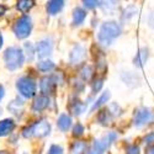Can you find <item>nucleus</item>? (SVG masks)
<instances>
[{
    "mask_svg": "<svg viewBox=\"0 0 154 154\" xmlns=\"http://www.w3.org/2000/svg\"><path fill=\"white\" fill-rule=\"evenodd\" d=\"M122 33L121 25L116 21H106L101 25L97 40L102 46H110L117 37H120Z\"/></svg>",
    "mask_w": 154,
    "mask_h": 154,
    "instance_id": "f257e3e1",
    "label": "nucleus"
},
{
    "mask_svg": "<svg viewBox=\"0 0 154 154\" xmlns=\"http://www.w3.org/2000/svg\"><path fill=\"white\" fill-rule=\"evenodd\" d=\"M4 60L6 68L10 70H15L20 68L25 60L22 49L19 47H9L4 53Z\"/></svg>",
    "mask_w": 154,
    "mask_h": 154,
    "instance_id": "f03ea898",
    "label": "nucleus"
},
{
    "mask_svg": "<svg viewBox=\"0 0 154 154\" xmlns=\"http://www.w3.org/2000/svg\"><path fill=\"white\" fill-rule=\"evenodd\" d=\"M49 132H51V125L46 120H41L26 128H23L22 136L25 138H30L32 136L41 138V137H46L47 134H49Z\"/></svg>",
    "mask_w": 154,
    "mask_h": 154,
    "instance_id": "7ed1b4c3",
    "label": "nucleus"
},
{
    "mask_svg": "<svg viewBox=\"0 0 154 154\" xmlns=\"http://www.w3.org/2000/svg\"><path fill=\"white\" fill-rule=\"evenodd\" d=\"M117 139L116 132H109L106 136H104L101 139H95L90 149L88 150V154H104L105 150Z\"/></svg>",
    "mask_w": 154,
    "mask_h": 154,
    "instance_id": "20e7f679",
    "label": "nucleus"
},
{
    "mask_svg": "<svg viewBox=\"0 0 154 154\" xmlns=\"http://www.w3.org/2000/svg\"><path fill=\"white\" fill-rule=\"evenodd\" d=\"M154 121V112L148 107H138L133 113V125L136 128H143Z\"/></svg>",
    "mask_w": 154,
    "mask_h": 154,
    "instance_id": "39448f33",
    "label": "nucleus"
},
{
    "mask_svg": "<svg viewBox=\"0 0 154 154\" xmlns=\"http://www.w3.org/2000/svg\"><path fill=\"white\" fill-rule=\"evenodd\" d=\"M16 88L20 93V95H22L26 99H31L36 95V83L32 78H29V76H22L20 78L16 83Z\"/></svg>",
    "mask_w": 154,
    "mask_h": 154,
    "instance_id": "423d86ee",
    "label": "nucleus"
},
{
    "mask_svg": "<svg viewBox=\"0 0 154 154\" xmlns=\"http://www.w3.org/2000/svg\"><path fill=\"white\" fill-rule=\"evenodd\" d=\"M31 30H32V22H31V17L29 15L21 16L14 25V33L19 40L26 38L30 35Z\"/></svg>",
    "mask_w": 154,
    "mask_h": 154,
    "instance_id": "0eeeda50",
    "label": "nucleus"
},
{
    "mask_svg": "<svg viewBox=\"0 0 154 154\" xmlns=\"http://www.w3.org/2000/svg\"><path fill=\"white\" fill-rule=\"evenodd\" d=\"M86 57V51L83 46L80 45H75L72 49V52H70V56H69V59L73 64H79L82 63Z\"/></svg>",
    "mask_w": 154,
    "mask_h": 154,
    "instance_id": "6e6552de",
    "label": "nucleus"
},
{
    "mask_svg": "<svg viewBox=\"0 0 154 154\" xmlns=\"http://www.w3.org/2000/svg\"><path fill=\"white\" fill-rule=\"evenodd\" d=\"M52 42L49 40H42L36 46V53L38 58H46L52 53Z\"/></svg>",
    "mask_w": 154,
    "mask_h": 154,
    "instance_id": "1a4fd4ad",
    "label": "nucleus"
},
{
    "mask_svg": "<svg viewBox=\"0 0 154 154\" xmlns=\"http://www.w3.org/2000/svg\"><path fill=\"white\" fill-rule=\"evenodd\" d=\"M121 78H122L123 83H125L128 88H132V89L139 86V85H140V82H142L140 76L137 75V74L133 73V72H125V73H122Z\"/></svg>",
    "mask_w": 154,
    "mask_h": 154,
    "instance_id": "9d476101",
    "label": "nucleus"
},
{
    "mask_svg": "<svg viewBox=\"0 0 154 154\" xmlns=\"http://www.w3.org/2000/svg\"><path fill=\"white\" fill-rule=\"evenodd\" d=\"M148 59H149V48L142 47V48H139L138 53L136 54V57L133 59V64L137 68H143L144 64L148 62Z\"/></svg>",
    "mask_w": 154,
    "mask_h": 154,
    "instance_id": "9b49d317",
    "label": "nucleus"
},
{
    "mask_svg": "<svg viewBox=\"0 0 154 154\" xmlns=\"http://www.w3.org/2000/svg\"><path fill=\"white\" fill-rule=\"evenodd\" d=\"M54 80L52 76H45V78L41 79L40 83V89H41V93L45 95H49L54 91Z\"/></svg>",
    "mask_w": 154,
    "mask_h": 154,
    "instance_id": "f8f14e48",
    "label": "nucleus"
},
{
    "mask_svg": "<svg viewBox=\"0 0 154 154\" xmlns=\"http://www.w3.org/2000/svg\"><path fill=\"white\" fill-rule=\"evenodd\" d=\"M117 8H119L117 0H101L100 3V9L109 15H112L117 10Z\"/></svg>",
    "mask_w": 154,
    "mask_h": 154,
    "instance_id": "ddd939ff",
    "label": "nucleus"
},
{
    "mask_svg": "<svg viewBox=\"0 0 154 154\" xmlns=\"http://www.w3.org/2000/svg\"><path fill=\"white\" fill-rule=\"evenodd\" d=\"M15 128V122L11 119H5L3 121H0V137H5L9 133L12 132V130Z\"/></svg>",
    "mask_w": 154,
    "mask_h": 154,
    "instance_id": "4468645a",
    "label": "nucleus"
},
{
    "mask_svg": "<svg viewBox=\"0 0 154 154\" xmlns=\"http://www.w3.org/2000/svg\"><path fill=\"white\" fill-rule=\"evenodd\" d=\"M49 105V99L47 96H38L32 104V110L35 112H41L43 111L45 109H47Z\"/></svg>",
    "mask_w": 154,
    "mask_h": 154,
    "instance_id": "2eb2a0df",
    "label": "nucleus"
},
{
    "mask_svg": "<svg viewBox=\"0 0 154 154\" xmlns=\"http://www.w3.org/2000/svg\"><path fill=\"white\" fill-rule=\"evenodd\" d=\"M64 0H48L47 3V11L51 15H56L63 9Z\"/></svg>",
    "mask_w": 154,
    "mask_h": 154,
    "instance_id": "dca6fc26",
    "label": "nucleus"
},
{
    "mask_svg": "<svg viewBox=\"0 0 154 154\" xmlns=\"http://www.w3.org/2000/svg\"><path fill=\"white\" fill-rule=\"evenodd\" d=\"M57 126H58V128H59L62 132H67L69 128H70V126H72V119H70V116H68L67 113H62L60 116L58 117Z\"/></svg>",
    "mask_w": 154,
    "mask_h": 154,
    "instance_id": "f3484780",
    "label": "nucleus"
},
{
    "mask_svg": "<svg viewBox=\"0 0 154 154\" xmlns=\"http://www.w3.org/2000/svg\"><path fill=\"white\" fill-rule=\"evenodd\" d=\"M111 120H112V113H111L110 110L104 109V110H101V111L99 112V115H97V121H99V123L102 125V126L110 125Z\"/></svg>",
    "mask_w": 154,
    "mask_h": 154,
    "instance_id": "a211bd4d",
    "label": "nucleus"
},
{
    "mask_svg": "<svg viewBox=\"0 0 154 154\" xmlns=\"http://www.w3.org/2000/svg\"><path fill=\"white\" fill-rule=\"evenodd\" d=\"M138 12V9H137V6H134V5H130V6H127L125 10H123V12H122V15H121V20L123 21V22H128L132 17H134L136 16V14Z\"/></svg>",
    "mask_w": 154,
    "mask_h": 154,
    "instance_id": "6ab92c4d",
    "label": "nucleus"
},
{
    "mask_svg": "<svg viewBox=\"0 0 154 154\" xmlns=\"http://www.w3.org/2000/svg\"><path fill=\"white\" fill-rule=\"evenodd\" d=\"M86 17V12L82 8H76L73 11V23L74 25H80Z\"/></svg>",
    "mask_w": 154,
    "mask_h": 154,
    "instance_id": "aec40b11",
    "label": "nucleus"
},
{
    "mask_svg": "<svg viewBox=\"0 0 154 154\" xmlns=\"http://www.w3.org/2000/svg\"><path fill=\"white\" fill-rule=\"evenodd\" d=\"M110 91L107 90V91H104V93H102L101 95H100V97L94 102V105L91 106V109H90V111L93 112V111H95V110H97L99 107H101L102 105H104L105 104V102H107L109 101V99H110Z\"/></svg>",
    "mask_w": 154,
    "mask_h": 154,
    "instance_id": "412c9836",
    "label": "nucleus"
},
{
    "mask_svg": "<svg viewBox=\"0 0 154 154\" xmlns=\"http://www.w3.org/2000/svg\"><path fill=\"white\" fill-rule=\"evenodd\" d=\"M86 152V143L83 140H76L70 148V154H85Z\"/></svg>",
    "mask_w": 154,
    "mask_h": 154,
    "instance_id": "4be33fe9",
    "label": "nucleus"
},
{
    "mask_svg": "<svg viewBox=\"0 0 154 154\" xmlns=\"http://www.w3.org/2000/svg\"><path fill=\"white\" fill-rule=\"evenodd\" d=\"M33 5H35L33 0H20L16 5V8L21 12H27L29 10H31L33 8Z\"/></svg>",
    "mask_w": 154,
    "mask_h": 154,
    "instance_id": "5701e85b",
    "label": "nucleus"
},
{
    "mask_svg": "<svg viewBox=\"0 0 154 154\" xmlns=\"http://www.w3.org/2000/svg\"><path fill=\"white\" fill-rule=\"evenodd\" d=\"M37 68L38 70H41V72H49V70H52L54 68V63L52 60H41V62H38L37 63Z\"/></svg>",
    "mask_w": 154,
    "mask_h": 154,
    "instance_id": "b1692460",
    "label": "nucleus"
},
{
    "mask_svg": "<svg viewBox=\"0 0 154 154\" xmlns=\"http://www.w3.org/2000/svg\"><path fill=\"white\" fill-rule=\"evenodd\" d=\"M94 75V69L91 66H85L83 69H82V76L85 79V80H90Z\"/></svg>",
    "mask_w": 154,
    "mask_h": 154,
    "instance_id": "393cba45",
    "label": "nucleus"
},
{
    "mask_svg": "<svg viewBox=\"0 0 154 154\" xmlns=\"http://www.w3.org/2000/svg\"><path fill=\"white\" fill-rule=\"evenodd\" d=\"M143 143L148 147V146H154V131L147 133L144 137H143Z\"/></svg>",
    "mask_w": 154,
    "mask_h": 154,
    "instance_id": "a878e982",
    "label": "nucleus"
},
{
    "mask_svg": "<svg viewBox=\"0 0 154 154\" xmlns=\"http://www.w3.org/2000/svg\"><path fill=\"white\" fill-rule=\"evenodd\" d=\"M84 133V126L82 123H76L73 128V136L74 137H80Z\"/></svg>",
    "mask_w": 154,
    "mask_h": 154,
    "instance_id": "bb28decb",
    "label": "nucleus"
},
{
    "mask_svg": "<svg viewBox=\"0 0 154 154\" xmlns=\"http://www.w3.org/2000/svg\"><path fill=\"white\" fill-rule=\"evenodd\" d=\"M25 49H26L27 59H29V60H32V59H33V53H35L33 46H32L30 42H26V43H25Z\"/></svg>",
    "mask_w": 154,
    "mask_h": 154,
    "instance_id": "cd10ccee",
    "label": "nucleus"
},
{
    "mask_svg": "<svg viewBox=\"0 0 154 154\" xmlns=\"http://www.w3.org/2000/svg\"><path fill=\"white\" fill-rule=\"evenodd\" d=\"M126 154H140V148L138 144H130L126 148Z\"/></svg>",
    "mask_w": 154,
    "mask_h": 154,
    "instance_id": "c85d7f7f",
    "label": "nucleus"
},
{
    "mask_svg": "<svg viewBox=\"0 0 154 154\" xmlns=\"http://www.w3.org/2000/svg\"><path fill=\"white\" fill-rule=\"evenodd\" d=\"M102 85H104V79H102V78H97V79L93 83V86H91L93 91H94V93H97L99 90H101Z\"/></svg>",
    "mask_w": 154,
    "mask_h": 154,
    "instance_id": "c756f323",
    "label": "nucleus"
},
{
    "mask_svg": "<svg viewBox=\"0 0 154 154\" xmlns=\"http://www.w3.org/2000/svg\"><path fill=\"white\" fill-rule=\"evenodd\" d=\"M84 110V106L80 104V102H75V104L72 106V112L73 115H75V116H78V115H80Z\"/></svg>",
    "mask_w": 154,
    "mask_h": 154,
    "instance_id": "7c9ffc66",
    "label": "nucleus"
},
{
    "mask_svg": "<svg viewBox=\"0 0 154 154\" xmlns=\"http://www.w3.org/2000/svg\"><path fill=\"white\" fill-rule=\"evenodd\" d=\"M83 4L88 10H91L97 6V0H83Z\"/></svg>",
    "mask_w": 154,
    "mask_h": 154,
    "instance_id": "2f4dec72",
    "label": "nucleus"
},
{
    "mask_svg": "<svg viewBox=\"0 0 154 154\" xmlns=\"http://www.w3.org/2000/svg\"><path fill=\"white\" fill-rule=\"evenodd\" d=\"M48 154H63V149H62V147L53 144V146H51Z\"/></svg>",
    "mask_w": 154,
    "mask_h": 154,
    "instance_id": "473e14b6",
    "label": "nucleus"
},
{
    "mask_svg": "<svg viewBox=\"0 0 154 154\" xmlns=\"http://www.w3.org/2000/svg\"><path fill=\"white\" fill-rule=\"evenodd\" d=\"M147 22H148V26L152 27L154 30V10H152L149 14H148V17H147Z\"/></svg>",
    "mask_w": 154,
    "mask_h": 154,
    "instance_id": "72a5a7b5",
    "label": "nucleus"
},
{
    "mask_svg": "<svg viewBox=\"0 0 154 154\" xmlns=\"http://www.w3.org/2000/svg\"><path fill=\"white\" fill-rule=\"evenodd\" d=\"M144 154H154V146H148V147H146Z\"/></svg>",
    "mask_w": 154,
    "mask_h": 154,
    "instance_id": "f704fd0d",
    "label": "nucleus"
},
{
    "mask_svg": "<svg viewBox=\"0 0 154 154\" xmlns=\"http://www.w3.org/2000/svg\"><path fill=\"white\" fill-rule=\"evenodd\" d=\"M6 12V6H4V5H0V17H2L4 14Z\"/></svg>",
    "mask_w": 154,
    "mask_h": 154,
    "instance_id": "c9c22d12",
    "label": "nucleus"
},
{
    "mask_svg": "<svg viewBox=\"0 0 154 154\" xmlns=\"http://www.w3.org/2000/svg\"><path fill=\"white\" fill-rule=\"evenodd\" d=\"M4 94H5L4 88H3V85H0V101H2V99L4 97Z\"/></svg>",
    "mask_w": 154,
    "mask_h": 154,
    "instance_id": "e433bc0d",
    "label": "nucleus"
},
{
    "mask_svg": "<svg viewBox=\"0 0 154 154\" xmlns=\"http://www.w3.org/2000/svg\"><path fill=\"white\" fill-rule=\"evenodd\" d=\"M3 47V36H2V32H0V48Z\"/></svg>",
    "mask_w": 154,
    "mask_h": 154,
    "instance_id": "4c0bfd02",
    "label": "nucleus"
},
{
    "mask_svg": "<svg viewBox=\"0 0 154 154\" xmlns=\"http://www.w3.org/2000/svg\"><path fill=\"white\" fill-rule=\"evenodd\" d=\"M0 154H9L6 150H0Z\"/></svg>",
    "mask_w": 154,
    "mask_h": 154,
    "instance_id": "58836bf2",
    "label": "nucleus"
},
{
    "mask_svg": "<svg viewBox=\"0 0 154 154\" xmlns=\"http://www.w3.org/2000/svg\"><path fill=\"white\" fill-rule=\"evenodd\" d=\"M25 154H26V153H25Z\"/></svg>",
    "mask_w": 154,
    "mask_h": 154,
    "instance_id": "ea45409f",
    "label": "nucleus"
}]
</instances>
